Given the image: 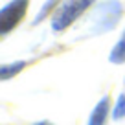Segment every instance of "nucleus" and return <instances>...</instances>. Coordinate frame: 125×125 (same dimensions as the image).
<instances>
[{
	"label": "nucleus",
	"instance_id": "nucleus-2",
	"mask_svg": "<svg viewBox=\"0 0 125 125\" xmlns=\"http://www.w3.org/2000/svg\"><path fill=\"white\" fill-rule=\"evenodd\" d=\"M94 4H96V0H62L59 8L55 9V13L52 15V30L55 33L68 30Z\"/></svg>",
	"mask_w": 125,
	"mask_h": 125
},
{
	"label": "nucleus",
	"instance_id": "nucleus-5",
	"mask_svg": "<svg viewBox=\"0 0 125 125\" xmlns=\"http://www.w3.org/2000/svg\"><path fill=\"white\" fill-rule=\"evenodd\" d=\"M62 0H46L42 6H41V9L37 11L35 19H33V26H37V24H41L44 19H48L50 15H53L55 9L59 8V4H61Z\"/></svg>",
	"mask_w": 125,
	"mask_h": 125
},
{
	"label": "nucleus",
	"instance_id": "nucleus-7",
	"mask_svg": "<svg viewBox=\"0 0 125 125\" xmlns=\"http://www.w3.org/2000/svg\"><path fill=\"white\" fill-rule=\"evenodd\" d=\"M26 66V61H17V62H11V64H2L0 66V79L2 81H8L9 77H15L19 72L24 70Z\"/></svg>",
	"mask_w": 125,
	"mask_h": 125
},
{
	"label": "nucleus",
	"instance_id": "nucleus-4",
	"mask_svg": "<svg viewBox=\"0 0 125 125\" xmlns=\"http://www.w3.org/2000/svg\"><path fill=\"white\" fill-rule=\"evenodd\" d=\"M109 109H110V99H109V96H105V98H101L98 101V105L94 107V110H92V114H90L86 125H105Z\"/></svg>",
	"mask_w": 125,
	"mask_h": 125
},
{
	"label": "nucleus",
	"instance_id": "nucleus-1",
	"mask_svg": "<svg viewBox=\"0 0 125 125\" xmlns=\"http://www.w3.org/2000/svg\"><path fill=\"white\" fill-rule=\"evenodd\" d=\"M123 4L120 0H103L94 8L88 20V35H101L112 31L123 17Z\"/></svg>",
	"mask_w": 125,
	"mask_h": 125
},
{
	"label": "nucleus",
	"instance_id": "nucleus-6",
	"mask_svg": "<svg viewBox=\"0 0 125 125\" xmlns=\"http://www.w3.org/2000/svg\"><path fill=\"white\" fill-rule=\"evenodd\" d=\"M109 61L112 64H123L125 62V30L121 33V39L114 44V48L109 53Z\"/></svg>",
	"mask_w": 125,
	"mask_h": 125
},
{
	"label": "nucleus",
	"instance_id": "nucleus-8",
	"mask_svg": "<svg viewBox=\"0 0 125 125\" xmlns=\"http://www.w3.org/2000/svg\"><path fill=\"white\" fill-rule=\"evenodd\" d=\"M125 118V92L120 94L116 105L112 107V120H121Z\"/></svg>",
	"mask_w": 125,
	"mask_h": 125
},
{
	"label": "nucleus",
	"instance_id": "nucleus-9",
	"mask_svg": "<svg viewBox=\"0 0 125 125\" xmlns=\"http://www.w3.org/2000/svg\"><path fill=\"white\" fill-rule=\"evenodd\" d=\"M33 125H53V123L48 121V120H44V121H37V123H33Z\"/></svg>",
	"mask_w": 125,
	"mask_h": 125
},
{
	"label": "nucleus",
	"instance_id": "nucleus-3",
	"mask_svg": "<svg viewBox=\"0 0 125 125\" xmlns=\"http://www.w3.org/2000/svg\"><path fill=\"white\" fill-rule=\"evenodd\" d=\"M28 6H30V0H11L0 9V35L6 37L22 22Z\"/></svg>",
	"mask_w": 125,
	"mask_h": 125
}]
</instances>
